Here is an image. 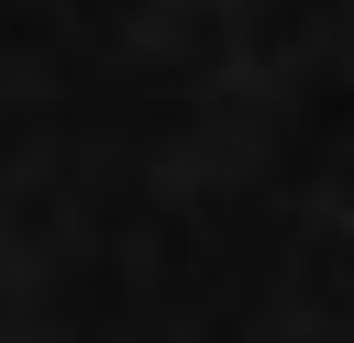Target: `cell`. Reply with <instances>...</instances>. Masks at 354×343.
I'll return each mask as SVG.
<instances>
[]
</instances>
